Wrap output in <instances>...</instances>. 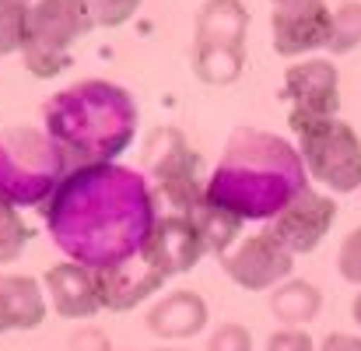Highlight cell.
Returning <instances> with one entry per match:
<instances>
[{"label": "cell", "mask_w": 361, "mask_h": 351, "mask_svg": "<svg viewBox=\"0 0 361 351\" xmlns=\"http://www.w3.org/2000/svg\"><path fill=\"white\" fill-rule=\"evenodd\" d=\"M95 28L92 0H35L21 60L35 78H56L71 64V49Z\"/></svg>", "instance_id": "cell-8"}, {"label": "cell", "mask_w": 361, "mask_h": 351, "mask_svg": "<svg viewBox=\"0 0 361 351\" xmlns=\"http://www.w3.org/2000/svg\"><path fill=\"white\" fill-rule=\"evenodd\" d=\"M67 172L71 165L46 130L35 126L0 130V204L42 208Z\"/></svg>", "instance_id": "cell-4"}, {"label": "cell", "mask_w": 361, "mask_h": 351, "mask_svg": "<svg viewBox=\"0 0 361 351\" xmlns=\"http://www.w3.org/2000/svg\"><path fill=\"white\" fill-rule=\"evenodd\" d=\"M158 351H179V348H158Z\"/></svg>", "instance_id": "cell-30"}, {"label": "cell", "mask_w": 361, "mask_h": 351, "mask_svg": "<svg viewBox=\"0 0 361 351\" xmlns=\"http://www.w3.org/2000/svg\"><path fill=\"white\" fill-rule=\"evenodd\" d=\"M207 320H211V309H207L204 295H197V292H190V288H176V292L161 295V299L147 309V316H144L147 331H151L154 338H161V341L197 338V334L207 327Z\"/></svg>", "instance_id": "cell-16"}, {"label": "cell", "mask_w": 361, "mask_h": 351, "mask_svg": "<svg viewBox=\"0 0 361 351\" xmlns=\"http://www.w3.org/2000/svg\"><path fill=\"white\" fill-rule=\"evenodd\" d=\"M270 316L281 323V327H305L319 316L323 309V292L312 285V281H302V278H288L284 285H277L270 292Z\"/></svg>", "instance_id": "cell-18"}, {"label": "cell", "mask_w": 361, "mask_h": 351, "mask_svg": "<svg viewBox=\"0 0 361 351\" xmlns=\"http://www.w3.org/2000/svg\"><path fill=\"white\" fill-rule=\"evenodd\" d=\"M249 14L242 0H207L193 25V74L204 85H232L245 67Z\"/></svg>", "instance_id": "cell-7"}, {"label": "cell", "mask_w": 361, "mask_h": 351, "mask_svg": "<svg viewBox=\"0 0 361 351\" xmlns=\"http://www.w3.org/2000/svg\"><path fill=\"white\" fill-rule=\"evenodd\" d=\"M221 260V270L245 292H274L295 274V256L267 232L245 235L239 246H232Z\"/></svg>", "instance_id": "cell-9"}, {"label": "cell", "mask_w": 361, "mask_h": 351, "mask_svg": "<svg viewBox=\"0 0 361 351\" xmlns=\"http://www.w3.org/2000/svg\"><path fill=\"white\" fill-rule=\"evenodd\" d=\"M42 123L71 169L106 165L133 144L137 102L116 81L85 78L46 99Z\"/></svg>", "instance_id": "cell-3"}, {"label": "cell", "mask_w": 361, "mask_h": 351, "mask_svg": "<svg viewBox=\"0 0 361 351\" xmlns=\"http://www.w3.org/2000/svg\"><path fill=\"white\" fill-rule=\"evenodd\" d=\"M337 274L348 285H358L361 288V225L344 235V242L337 249Z\"/></svg>", "instance_id": "cell-23"}, {"label": "cell", "mask_w": 361, "mask_h": 351, "mask_svg": "<svg viewBox=\"0 0 361 351\" xmlns=\"http://www.w3.org/2000/svg\"><path fill=\"white\" fill-rule=\"evenodd\" d=\"M334 218H337V201L330 194H319L309 186L298 201H291L277 218L267 222V232L291 256H305V253L319 249V242L334 229Z\"/></svg>", "instance_id": "cell-12"}, {"label": "cell", "mask_w": 361, "mask_h": 351, "mask_svg": "<svg viewBox=\"0 0 361 351\" xmlns=\"http://www.w3.org/2000/svg\"><path fill=\"white\" fill-rule=\"evenodd\" d=\"M140 4L144 0H92V18L102 28H120L140 11Z\"/></svg>", "instance_id": "cell-24"}, {"label": "cell", "mask_w": 361, "mask_h": 351, "mask_svg": "<svg viewBox=\"0 0 361 351\" xmlns=\"http://www.w3.org/2000/svg\"><path fill=\"white\" fill-rule=\"evenodd\" d=\"M358 46H361V0H344V4L334 11L326 53L344 56V53H351V49H358Z\"/></svg>", "instance_id": "cell-20"}, {"label": "cell", "mask_w": 361, "mask_h": 351, "mask_svg": "<svg viewBox=\"0 0 361 351\" xmlns=\"http://www.w3.org/2000/svg\"><path fill=\"white\" fill-rule=\"evenodd\" d=\"M309 190L298 148L270 130L239 126L207 179V201L242 222H270Z\"/></svg>", "instance_id": "cell-2"}, {"label": "cell", "mask_w": 361, "mask_h": 351, "mask_svg": "<svg viewBox=\"0 0 361 351\" xmlns=\"http://www.w3.org/2000/svg\"><path fill=\"white\" fill-rule=\"evenodd\" d=\"M263 351H316V345H312V338H309L305 331H298V327H281V331H274V334L267 338V348Z\"/></svg>", "instance_id": "cell-26"}, {"label": "cell", "mask_w": 361, "mask_h": 351, "mask_svg": "<svg viewBox=\"0 0 361 351\" xmlns=\"http://www.w3.org/2000/svg\"><path fill=\"white\" fill-rule=\"evenodd\" d=\"M288 126L298 137V155L305 172L334 190V194H355L361 186V137L351 123L341 117L323 119H288Z\"/></svg>", "instance_id": "cell-6"}, {"label": "cell", "mask_w": 361, "mask_h": 351, "mask_svg": "<svg viewBox=\"0 0 361 351\" xmlns=\"http://www.w3.org/2000/svg\"><path fill=\"white\" fill-rule=\"evenodd\" d=\"M316 351H361V338L358 334H330Z\"/></svg>", "instance_id": "cell-28"}, {"label": "cell", "mask_w": 361, "mask_h": 351, "mask_svg": "<svg viewBox=\"0 0 361 351\" xmlns=\"http://www.w3.org/2000/svg\"><path fill=\"white\" fill-rule=\"evenodd\" d=\"M284 99L291 102L288 119L337 117L341 106V74L326 56H305L284 71Z\"/></svg>", "instance_id": "cell-11"}, {"label": "cell", "mask_w": 361, "mask_h": 351, "mask_svg": "<svg viewBox=\"0 0 361 351\" xmlns=\"http://www.w3.org/2000/svg\"><path fill=\"white\" fill-rule=\"evenodd\" d=\"M28 246V225L21 222L18 208L0 204V263H14Z\"/></svg>", "instance_id": "cell-22"}, {"label": "cell", "mask_w": 361, "mask_h": 351, "mask_svg": "<svg viewBox=\"0 0 361 351\" xmlns=\"http://www.w3.org/2000/svg\"><path fill=\"white\" fill-rule=\"evenodd\" d=\"M200 151L190 148L183 130L158 126L144 144V179L158 204L172 215H193L207 201V183L200 176Z\"/></svg>", "instance_id": "cell-5"}, {"label": "cell", "mask_w": 361, "mask_h": 351, "mask_svg": "<svg viewBox=\"0 0 361 351\" xmlns=\"http://www.w3.org/2000/svg\"><path fill=\"white\" fill-rule=\"evenodd\" d=\"M270 42L277 56H309L326 49L334 11L323 0H270Z\"/></svg>", "instance_id": "cell-10"}, {"label": "cell", "mask_w": 361, "mask_h": 351, "mask_svg": "<svg viewBox=\"0 0 361 351\" xmlns=\"http://www.w3.org/2000/svg\"><path fill=\"white\" fill-rule=\"evenodd\" d=\"M144 253L151 256V263L165 278H176V274H186L190 267H197L207 256V246H204V235L197 232L190 215L161 211L151 239L144 242Z\"/></svg>", "instance_id": "cell-13"}, {"label": "cell", "mask_w": 361, "mask_h": 351, "mask_svg": "<svg viewBox=\"0 0 361 351\" xmlns=\"http://www.w3.org/2000/svg\"><path fill=\"white\" fill-rule=\"evenodd\" d=\"M35 0H0V56L21 53Z\"/></svg>", "instance_id": "cell-21"}, {"label": "cell", "mask_w": 361, "mask_h": 351, "mask_svg": "<svg viewBox=\"0 0 361 351\" xmlns=\"http://www.w3.org/2000/svg\"><path fill=\"white\" fill-rule=\"evenodd\" d=\"M42 292H46V302L63 320H92L102 309L99 270L71 263V260L56 263V267H49L42 274Z\"/></svg>", "instance_id": "cell-15"}, {"label": "cell", "mask_w": 361, "mask_h": 351, "mask_svg": "<svg viewBox=\"0 0 361 351\" xmlns=\"http://www.w3.org/2000/svg\"><path fill=\"white\" fill-rule=\"evenodd\" d=\"M351 316H355V323H358V331H361V292L355 295V302H351Z\"/></svg>", "instance_id": "cell-29"}, {"label": "cell", "mask_w": 361, "mask_h": 351, "mask_svg": "<svg viewBox=\"0 0 361 351\" xmlns=\"http://www.w3.org/2000/svg\"><path fill=\"white\" fill-rule=\"evenodd\" d=\"M67 351H113V348H109V338H106V331H99V327H88V331H74V334H71Z\"/></svg>", "instance_id": "cell-27"}, {"label": "cell", "mask_w": 361, "mask_h": 351, "mask_svg": "<svg viewBox=\"0 0 361 351\" xmlns=\"http://www.w3.org/2000/svg\"><path fill=\"white\" fill-rule=\"evenodd\" d=\"M193 225H197V232L204 235V246H207V253H214V256H225L235 242H239V232H242V218L235 215H228L225 208H214L211 201H204L193 215Z\"/></svg>", "instance_id": "cell-19"}, {"label": "cell", "mask_w": 361, "mask_h": 351, "mask_svg": "<svg viewBox=\"0 0 361 351\" xmlns=\"http://www.w3.org/2000/svg\"><path fill=\"white\" fill-rule=\"evenodd\" d=\"M169 285V278L151 263V256L140 249L137 256L123 260L116 267L99 270V292H102V309L113 313H130L151 295H158Z\"/></svg>", "instance_id": "cell-14"}, {"label": "cell", "mask_w": 361, "mask_h": 351, "mask_svg": "<svg viewBox=\"0 0 361 351\" xmlns=\"http://www.w3.org/2000/svg\"><path fill=\"white\" fill-rule=\"evenodd\" d=\"M158 201L140 169L85 165L71 169L42 204L53 246L81 267L106 270L137 256L154 232Z\"/></svg>", "instance_id": "cell-1"}, {"label": "cell", "mask_w": 361, "mask_h": 351, "mask_svg": "<svg viewBox=\"0 0 361 351\" xmlns=\"http://www.w3.org/2000/svg\"><path fill=\"white\" fill-rule=\"evenodd\" d=\"M207 351H252V338L242 323H221L218 331H211Z\"/></svg>", "instance_id": "cell-25"}, {"label": "cell", "mask_w": 361, "mask_h": 351, "mask_svg": "<svg viewBox=\"0 0 361 351\" xmlns=\"http://www.w3.org/2000/svg\"><path fill=\"white\" fill-rule=\"evenodd\" d=\"M46 292L35 278L0 274V334L32 331L46 320Z\"/></svg>", "instance_id": "cell-17"}]
</instances>
